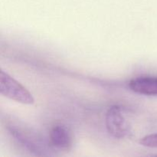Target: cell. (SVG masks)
<instances>
[{"label":"cell","mask_w":157,"mask_h":157,"mask_svg":"<svg viewBox=\"0 0 157 157\" xmlns=\"http://www.w3.org/2000/svg\"><path fill=\"white\" fill-rule=\"evenodd\" d=\"M9 130L11 134L18 143L36 155H48L46 153L52 149L49 140L47 141L36 132H33L29 129L21 128L18 126H11Z\"/></svg>","instance_id":"1"},{"label":"cell","mask_w":157,"mask_h":157,"mask_svg":"<svg viewBox=\"0 0 157 157\" xmlns=\"http://www.w3.org/2000/svg\"><path fill=\"white\" fill-rule=\"evenodd\" d=\"M0 93L12 101L23 104H33L35 102L32 94L3 71L0 73Z\"/></svg>","instance_id":"2"},{"label":"cell","mask_w":157,"mask_h":157,"mask_svg":"<svg viewBox=\"0 0 157 157\" xmlns=\"http://www.w3.org/2000/svg\"><path fill=\"white\" fill-rule=\"evenodd\" d=\"M105 124L108 133L116 139H124L131 133L124 113V109L118 105L111 106L105 116Z\"/></svg>","instance_id":"3"},{"label":"cell","mask_w":157,"mask_h":157,"mask_svg":"<svg viewBox=\"0 0 157 157\" xmlns=\"http://www.w3.org/2000/svg\"><path fill=\"white\" fill-rule=\"evenodd\" d=\"M49 143L52 149L67 150L73 144V134L70 129L63 124L54 126L49 133Z\"/></svg>","instance_id":"4"},{"label":"cell","mask_w":157,"mask_h":157,"mask_svg":"<svg viewBox=\"0 0 157 157\" xmlns=\"http://www.w3.org/2000/svg\"><path fill=\"white\" fill-rule=\"evenodd\" d=\"M129 87L136 94L147 96H157V77L140 76L129 82Z\"/></svg>","instance_id":"5"},{"label":"cell","mask_w":157,"mask_h":157,"mask_svg":"<svg viewBox=\"0 0 157 157\" xmlns=\"http://www.w3.org/2000/svg\"><path fill=\"white\" fill-rule=\"evenodd\" d=\"M141 145L149 148H157V133L147 135L140 141Z\"/></svg>","instance_id":"6"}]
</instances>
